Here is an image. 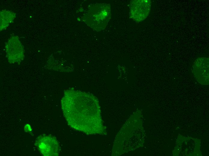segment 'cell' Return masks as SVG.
Returning a JSON list of instances; mask_svg holds the SVG:
<instances>
[{"mask_svg":"<svg viewBox=\"0 0 209 156\" xmlns=\"http://www.w3.org/2000/svg\"><path fill=\"white\" fill-rule=\"evenodd\" d=\"M61 103L64 117L72 128L88 135L104 134L98 102L93 94L68 90Z\"/></svg>","mask_w":209,"mask_h":156,"instance_id":"cell-1","label":"cell"},{"mask_svg":"<svg viewBox=\"0 0 209 156\" xmlns=\"http://www.w3.org/2000/svg\"><path fill=\"white\" fill-rule=\"evenodd\" d=\"M89 7L84 15L86 23L97 31L104 29L111 17L110 4L96 3Z\"/></svg>","mask_w":209,"mask_h":156,"instance_id":"cell-2","label":"cell"},{"mask_svg":"<svg viewBox=\"0 0 209 156\" xmlns=\"http://www.w3.org/2000/svg\"><path fill=\"white\" fill-rule=\"evenodd\" d=\"M35 145L44 156H58L60 151L57 140L55 137L49 135L39 136L36 138Z\"/></svg>","mask_w":209,"mask_h":156,"instance_id":"cell-3","label":"cell"},{"mask_svg":"<svg viewBox=\"0 0 209 156\" xmlns=\"http://www.w3.org/2000/svg\"><path fill=\"white\" fill-rule=\"evenodd\" d=\"M151 2L150 0H133L129 5L130 16L137 22L144 20L150 14Z\"/></svg>","mask_w":209,"mask_h":156,"instance_id":"cell-4","label":"cell"},{"mask_svg":"<svg viewBox=\"0 0 209 156\" xmlns=\"http://www.w3.org/2000/svg\"><path fill=\"white\" fill-rule=\"evenodd\" d=\"M192 71L196 80L203 85L209 84V58L198 57L194 61Z\"/></svg>","mask_w":209,"mask_h":156,"instance_id":"cell-5","label":"cell"},{"mask_svg":"<svg viewBox=\"0 0 209 156\" xmlns=\"http://www.w3.org/2000/svg\"><path fill=\"white\" fill-rule=\"evenodd\" d=\"M5 48L8 58L11 63L21 62L23 59V47L17 36L11 37L6 43Z\"/></svg>","mask_w":209,"mask_h":156,"instance_id":"cell-6","label":"cell"},{"mask_svg":"<svg viewBox=\"0 0 209 156\" xmlns=\"http://www.w3.org/2000/svg\"><path fill=\"white\" fill-rule=\"evenodd\" d=\"M16 17L14 12L7 10L0 11V31L5 29Z\"/></svg>","mask_w":209,"mask_h":156,"instance_id":"cell-7","label":"cell"},{"mask_svg":"<svg viewBox=\"0 0 209 156\" xmlns=\"http://www.w3.org/2000/svg\"><path fill=\"white\" fill-rule=\"evenodd\" d=\"M24 130L25 132H29L32 131V129L29 124H26L24 126Z\"/></svg>","mask_w":209,"mask_h":156,"instance_id":"cell-8","label":"cell"}]
</instances>
